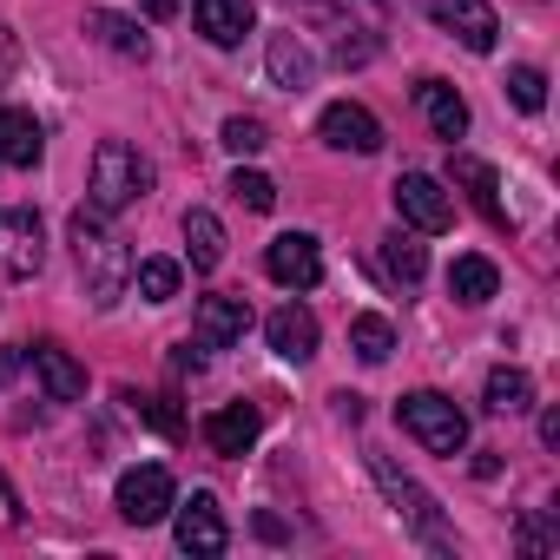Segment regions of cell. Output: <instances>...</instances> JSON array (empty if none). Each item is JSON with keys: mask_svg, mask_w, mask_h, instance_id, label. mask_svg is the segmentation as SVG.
Returning a JSON list of instances; mask_svg holds the SVG:
<instances>
[{"mask_svg": "<svg viewBox=\"0 0 560 560\" xmlns=\"http://www.w3.org/2000/svg\"><path fill=\"white\" fill-rule=\"evenodd\" d=\"M67 237H73V257H80V277H86V298H93L100 311H113V304L126 298V284H132V257H126V244L106 231V218H100L93 205L67 218Z\"/></svg>", "mask_w": 560, "mask_h": 560, "instance_id": "cell-1", "label": "cell"}, {"mask_svg": "<svg viewBox=\"0 0 560 560\" xmlns=\"http://www.w3.org/2000/svg\"><path fill=\"white\" fill-rule=\"evenodd\" d=\"M152 191V165L126 145V139H106L100 152H93V178H86V198H93V211L100 218H113V211H126V205H139Z\"/></svg>", "mask_w": 560, "mask_h": 560, "instance_id": "cell-2", "label": "cell"}, {"mask_svg": "<svg viewBox=\"0 0 560 560\" xmlns=\"http://www.w3.org/2000/svg\"><path fill=\"white\" fill-rule=\"evenodd\" d=\"M396 416H402V429H409L429 455H462V448H468V416H462L442 389H416V396H402Z\"/></svg>", "mask_w": 560, "mask_h": 560, "instance_id": "cell-3", "label": "cell"}, {"mask_svg": "<svg viewBox=\"0 0 560 560\" xmlns=\"http://www.w3.org/2000/svg\"><path fill=\"white\" fill-rule=\"evenodd\" d=\"M370 468H376V481H383V494L396 501V514H402V521L416 527V540H422V547H435V553H455V534L442 527V514H435V501H429V494H422V488H416V481H409V475H402L396 462H389V455H376Z\"/></svg>", "mask_w": 560, "mask_h": 560, "instance_id": "cell-4", "label": "cell"}, {"mask_svg": "<svg viewBox=\"0 0 560 560\" xmlns=\"http://www.w3.org/2000/svg\"><path fill=\"white\" fill-rule=\"evenodd\" d=\"M0 270L21 277V284L47 270V231H40V211H27V205H8V211H0Z\"/></svg>", "mask_w": 560, "mask_h": 560, "instance_id": "cell-5", "label": "cell"}, {"mask_svg": "<svg viewBox=\"0 0 560 560\" xmlns=\"http://www.w3.org/2000/svg\"><path fill=\"white\" fill-rule=\"evenodd\" d=\"M113 501H119V514H126L132 527H152V521H165V514H172V501H178V488H172V468H159V462H139V468H126Z\"/></svg>", "mask_w": 560, "mask_h": 560, "instance_id": "cell-6", "label": "cell"}, {"mask_svg": "<svg viewBox=\"0 0 560 560\" xmlns=\"http://www.w3.org/2000/svg\"><path fill=\"white\" fill-rule=\"evenodd\" d=\"M396 218L435 237V231L455 224V198L442 191V178H429V172H402V178H396Z\"/></svg>", "mask_w": 560, "mask_h": 560, "instance_id": "cell-7", "label": "cell"}, {"mask_svg": "<svg viewBox=\"0 0 560 560\" xmlns=\"http://www.w3.org/2000/svg\"><path fill=\"white\" fill-rule=\"evenodd\" d=\"M429 8V21L442 27V34H455L468 54H494V40H501V21H494V8L488 0H422Z\"/></svg>", "mask_w": 560, "mask_h": 560, "instance_id": "cell-8", "label": "cell"}, {"mask_svg": "<svg viewBox=\"0 0 560 560\" xmlns=\"http://www.w3.org/2000/svg\"><path fill=\"white\" fill-rule=\"evenodd\" d=\"M178 508V521H172V534H178V547L185 553H224L231 547V527H224V508H218V494H191V501H172Z\"/></svg>", "mask_w": 560, "mask_h": 560, "instance_id": "cell-9", "label": "cell"}, {"mask_svg": "<svg viewBox=\"0 0 560 560\" xmlns=\"http://www.w3.org/2000/svg\"><path fill=\"white\" fill-rule=\"evenodd\" d=\"M264 270H270L284 291H311L317 277H324V250H317L311 231H284V237L264 250Z\"/></svg>", "mask_w": 560, "mask_h": 560, "instance_id": "cell-10", "label": "cell"}, {"mask_svg": "<svg viewBox=\"0 0 560 560\" xmlns=\"http://www.w3.org/2000/svg\"><path fill=\"white\" fill-rule=\"evenodd\" d=\"M317 132H324V145H337V152H383V119L370 113V106H357V100H337V106H324V119H317Z\"/></svg>", "mask_w": 560, "mask_h": 560, "instance_id": "cell-11", "label": "cell"}, {"mask_svg": "<svg viewBox=\"0 0 560 560\" xmlns=\"http://www.w3.org/2000/svg\"><path fill=\"white\" fill-rule=\"evenodd\" d=\"M244 330H250V304L231 298V291L205 298L198 317H191V343H198V350H231V343H244Z\"/></svg>", "mask_w": 560, "mask_h": 560, "instance_id": "cell-12", "label": "cell"}, {"mask_svg": "<svg viewBox=\"0 0 560 560\" xmlns=\"http://www.w3.org/2000/svg\"><path fill=\"white\" fill-rule=\"evenodd\" d=\"M264 337H270V350L284 357V363H311V357H317V317H311L304 304H284V311H270Z\"/></svg>", "mask_w": 560, "mask_h": 560, "instance_id": "cell-13", "label": "cell"}, {"mask_svg": "<svg viewBox=\"0 0 560 560\" xmlns=\"http://www.w3.org/2000/svg\"><path fill=\"white\" fill-rule=\"evenodd\" d=\"M448 178H455V185L475 198V211H481L494 231L508 224V211H501V178H494V165H488V159H475V152H455V159H448Z\"/></svg>", "mask_w": 560, "mask_h": 560, "instance_id": "cell-14", "label": "cell"}, {"mask_svg": "<svg viewBox=\"0 0 560 560\" xmlns=\"http://www.w3.org/2000/svg\"><path fill=\"white\" fill-rule=\"evenodd\" d=\"M257 435H264L257 402H224L218 416H205V442H211V455H244Z\"/></svg>", "mask_w": 560, "mask_h": 560, "instance_id": "cell-15", "label": "cell"}, {"mask_svg": "<svg viewBox=\"0 0 560 560\" xmlns=\"http://www.w3.org/2000/svg\"><path fill=\"white\" fill-rule=\"evenodd\" d=\"M416 106H422V119H429V132H435V139H448V145H455V139L468 132V100H462L448 80H422V86H416Z\"/></svg>", "mask_w": 560, "mask_h": 560, "instance_id": "cell-16", "label": "cell"}, {"mask_svg": "<svg viewBox=\"0 0 560 560\" xmlns=\"http://www.w3.org/2000/svg\"><path fill=\"white\" fill-rule=\"evenodd\" d=\"M191 14H198V34L211 40V47H244V34H250V0H191Z\"/></svg>", "mask_w": 560, "mask_h": 560, "instance_id": "cell-17", "label": "cell"}, {"mask_svg": "<svg viewBox=\"0 0 560 560\" xmlns=\"http://www.w3.org/2000/svg\"><path fill=\"white\" fill-rule=\"evenodd\" d=\"M40 152H47V139H40V119L34 113H21V106H0V165H40Z\"/></svg>", "mask_w": 560, "mask_h": 560, "instance_id": "cell-18", "label": "cell"}, {"mask_svg": "<svg viewBox=\"0 0 560 560\" xmlns=\"http://www.w3.org/2000/svg\"><path fill=\"white\" fill-rule=\"evenodd\" d=\"M27 363L40 370V383H47V396H54V402H80V396H86V370H80L60 343H34V350H27Z\"/></svg>", "mask_w": 560, "mask_h": 560, "instance_id": "cell-19", "label": "cell"}, {"mask_svg": "<svg viewBox=\"0 0 560 560\" xmlns=\"http://www.w3.org/2000/svg\"><path fill=\"white\" fill-rule=\"evenodd\" d=\"M264 67H270V80L284 86V93H304V86L317 80V60H311V47H304L298 34H270V54H264Z\"/></svg>", "mask_w": 560, "mask_h": 560, "instance_id": "cell-20", "label": "cell"}, {"mask_svg": "<svg viewBox=\"0 0 560 560\" xmlns=\"http://www.w3.org/2000/svg\"><path fill=\"white\" fill-rule=\"evenodd\" d=\"M481 402H488V416H527L534 409V376L514 370V363H501V370H488Z\"/></svg>", "mask_w": 560, "mask_h": 560, "instance_id": "cell-21", "label": "cell"}, {"mask_svg": "<svg viewBox=\"0 0 560 560\" xmlns=\"http://www.w3.org/2000/svg\"><path fill=\"white\" fill-rule=\"evenodd\" d=\"M494 291H501V270L488 257H455L448 264V298L455 304H488Z\"/></svg>", "mask_w": 560, "mask_h": 560, "instance_id": "cell-22", "label": "cell"}, {"mask_svg": "<svg viewBox=\"0 0 560 560\" xmlns=\"http://www.w3.org/2000/svg\"><path fill=\"white\" fill-rule=\"evenodd\" d=\"M86 34H100L113 54H126V60H145L152 54V40L139 34V21H126V14H113V8H93L86 14Z\"/></svg>", "mask_w": 560, "mask_h": 560, "instance_id": "cell-23", "label": "cell"}, {"mask_svg": "<svg viewBox=\"0 0 560 560\" xmlns=\"http://www.w3.org/2000/svg\"><path fill=\"white\" fill-rule=\"evenodd\" d=\"M185 250H191V270H218L224 264V224L211 211H185Z\"/></svg>", "mask_w": 560, "mask_h": 560, "instance_id": "cell-24", "label": "cell"}, {"mask_svg": "<svg viewBox=\"0 0 560 560\" xmlns=\"http://www.w3.org/2000/svg\"><path fill=\"white\" fill-rule=\"evenodd\" d=\"M132 284H139L145 304H172L178 298V264L172 257H139L132 264Z\"/></svg>", "mask_w": 560, "mask_h": 560, "instance_id": "cell-25", "label": "cell"}, {"mask_svg": "<svg viewBox=\"0 0 560 560\" xmlns=\"http://www.w3.org/2000/svg\"><path fill=\"white\" fill-rule=\"evenodd\" d=\"M119 402H132V416H139L145 429H159L165 442H178V435H185V416H178V402H172V396H132V389H126Z\"/></svg>", "mask_w": 560, "mask_h": 560, "instance_id": "cell-26", "label": "cell"}, {"mask_svg": "<svg viewBox=\"0 0 560 560\" xmlns=\"http://www.w3.org/2000/svg\"><path fill=\"white\" fill-rule=\"evenodd\" d=\"M383 270H389V277H402V284H422L429 257H422V244H416V237L389 231V237H383Z\"/></svg>", "mask_w": 560, "mask_h": 560, "instance_id": "cell-27", "label": "cell"}, {"mask_svg": "<svg viewBox=\"0 0 560 560\" xmlns=\"http://www.w3.org/2000/svg\"><path fill=\"white\" fill-rule=\"evenodd\" d=\"M350 350H357L363 363H389V350H396L389 317H357V324H350Z\"/></svg>", "mask_w": 560, "mask_h": 560, "instance_id": "cell-28", "label": "cell"}, {"mask_svg": "<svg viewBox=\"0 0 560 560\" xmlns=\"http://www.w3.org/2000/svg\"><path fill=\"white\" fill-rule=\"evenodd\" d=\"M508 100H514L521 113H540V106H547V73H540V67H508Z\"/></svg>", "mask_w": 560, "mask_h": 560, "instance_id": "cell-29", "label": "cell"}, {"mask_svg": "<svg viewBox=\"0 0 560 560\" xmlns=\"http://www.w3.org/2000/svg\"><path fill=\"white\" fill-rule=\"evenodd\" d=\"M224 145H231L237 159H250V152H264V145H270V132H264V119L231 113V119H224Z\"/></svg>", "mask_w": 560, "mask_h": 560, "instance_id": "cell-30", "label": "cell"}, {"mask_svg": "<svg viewBox=\"0 0 560 560\" xmlns=\"http://www.w3.org/2000/svg\"><path fill=\"white\" fill-rule=\"evenodd\" d=\"M231 191H237V205H250V211H270V205H277V185H270L264 172H244V165H237Z\"/></svg>", "mask_w": 560, "mask_h": 560, "instance_id": "cell-31", "label": "cell"}, {"mask_svg": "<svg viewBox=\"0 0 560 560\" xmlns=\"http://www.w3.org/2000/svg\"><path fill=\"white\" fill-rule=\"evenodd\" d=\"M21 73V40H14V27L8 21H0V86H8Z\"/></svg>", "mask_w": 560, "mask_h": 560, "instance_id": "cell-32", "label": "cell"}, {"mask_svg": "<svg viewBox=\"0 0 560 560\" xmlns=\"http://www.w3.org/2000/svg\"><path fill=\"white\" fill-rule=\"evenodd\" d=\"M337 60H343V67H363V60H370V40H343Z\"/></svg>", "mask_w": 560, "mask_h": 560, "instance_id": "cell-33", "label": "cell"}, {"mask_svg": "<svg viewBox=\"0 0 560 560\" xmlns=\"http://www.w3.org/2000/svg\"><path fill=\"white\" fill-rule=\"evenodd\" d=\"M540 442H547V448H560V409H547V416H540Z\"/></svg>", "mask_w": 560, "mask_h": 560, "instance_id": "cell-34", "label": "cell"}, {"mask_svg": "<svg viewBox=\"0 0 560 560\" xmlns=\"http://www.w3.org/2000/svg\"><path fill=\"white\" fill-rule=\"evenodd\" d=\"M21 363H27V350H0V383H8V376H14Z\"/></svg>", "mask_w": 560, "mask_h": 560, "instance_id": "cell-35", "label": "cell"}, {"mask_svg": "<svg viewBox=\"0 0 560 560\" xmlns=\"http://www.w3.org/2000/svg\"><path fill=\"white\" fill-rule=\"evenodd\" d=\"M145 14H152V21H172V14H178V0H145Z\"/></svg>", "mask_w": 560, "mask_h": 560, "instance_id": "cell-36", "label": "cell"}, {"mask_svg": "<svg viewBox=\"0 0 560 560\" xmlns=\"http://www.w3.org/2000/svg\"><path fill=\"white\" fill-rule=\"evenodd\" d=\"M304 8H337V0H304Z\"/></svg>", "mask_w": 560, "mask_h": 560, "instance_id": "cell-37", "label": "cell"}]
</instances>
